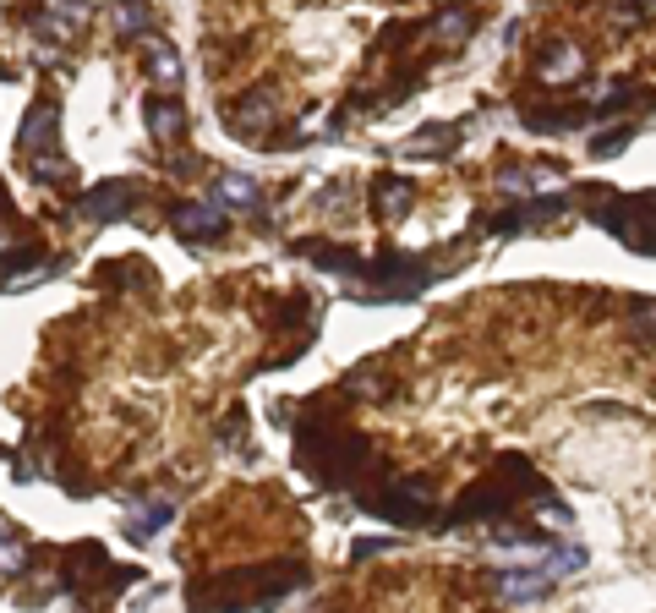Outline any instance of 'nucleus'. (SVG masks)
Instances as JSON below:
<instances>
[{
	"label": "nucleus",
	"mask_w": 656,
	"mask_h": 613,
	"mask_svg": "<svg viewBox=\"0 0 656 613\" xmlns=\"http://www.w3.org/2000/svg\"><path fill=\"white\" fill-rule=\"evenodd\" d=\"M296 438H301L296 444L301 466H307L323 488H345V482H361L367 471H378L372 444L367 438H356L350 427H339V422H307Z\"/></svg>",
	"instance_id": "nucleus-1"
},
{
	"label": "nucleus",
	"mask_w": 656,
	"mask_h": 613,
	"mask_svg": "<svg viewBox=\"0 0 656 613\" xmlns=\"http://www.w3.org/2000/svg\"><path fill=\"white\" fill-rule=\"evenodd\" d=\"M307 586V564H263V570H230L208 586H192V603L203 608H268Z\"/></svg>",
	"instance_id": "nucleus-2"
},
{
	"label": "nucleus",
	"mask_w": 656,
	"mask_h": 613,
	"mask_svg": "<svg viewBox=\"0 0 656 613\" xmlns=\"http://www.w3.org/2000/svg\"><path fill=\"white\" fill-rule=\"evenodd\" d=\"M525 499H547V482L531 471V460L509 455L492 477H482L460 504H454L449 526H465V520H503L514 504H525Z\"/></svg>",
	"instance_id": "nucleus-3"
},
{
	"label": "nucleus",
	"mask_w": 656,
	"mask_h": 613,
	"mask_svg": "<svg viewBox=\"0 0 656 613\" xmlns=\"http://www.w3.org/2000/svg\"><path fill=\"white\" fill-rule=\"evenodd\" d=\"M361 510L394 520V526H421V520H432V488L427 482H394V488H383V493H367Z\"/></svg>",
	"instance_id": "nucleus-4"
},
{
	"label": "nucleus",
	"mask_w": 656,
	"mask_h": 613,
	"mask_svg": "<svg viewBox=\"0 0 656 613\" xmlns=\"http://www.w3.org/2000/svg\"><path fill=\"white\" fill-rule=\"evenodd\" d=\"M132 208H137V187H132V181H104V187H93L88 198L77 203V219H82V225H121Z\"/></svg>",
	"instance_id": "nucleus-5"
},
{
	"label": "nucleus",
	"mask_w": 656,
	"mask_h": 613,
	"mask_svg": "<svg viewBox=\"0 0 656 613\" xmlns=\"http://www.w3.org/2000/svg\"><path fill=\"white\" fill-rule=\"evenodd\" d=\"M225 121H230L236 137H246V143H263V137L274 132V121H279V104H274V94H246L241 104L225 110Z\"/></svg>",
	"instance_id": "nucleus-6"
},
{
	"label": "nucleus",
	"mask_w": 656,
	"mask_h": 613,
	"mask_svg": "<svg viewBox=\"0 0 656 613\" xmlns=\"http://www.w3.org/2000/svg\"><path fill=\"white\" fill-rule=\"evenodd\" d=\"M55 126H61V110H55V99H39V104H28V115H22V137H17L22 159H33V154H50V148H55Z\"/></svg>",
	"instance_id": "nucleus-7"
},
{
	"label": "nucleus",
	"mask_w": 656,
	"mask_h": 613,
	"mask_svg": "<svg viewBox=\"0 0 656 613\" xmlns=\"http://www.w3.org/2000/svg\"><path fill=\"white\" fill-rule=\"evenodd\" d=\"M170 225L181 230L186 241H219L230 230V219H225V208L219 203H181L170 214Z\"/></svg>",
	"instance_id": "nucleus-8"
},
{
	"label": "nucleus",
	"mask_w": 656,
	"mask_h": 613,
	"mask_svg": "<svg viewBox=\"0 0 656 613\" xmlns=\"http://www.w3.org/2000/svg\"><path fill=\"white\" fill-rule=\"evenodd\" d=\"M536 219H564V198H531V203L509 208V214H492L487 230H492V236H514V230L536 225Z\"/></svg>",
	"instance_id": "nucleus-9"
},
{
	"label": "nucleus",
	"mask_w": 656,
	"mask_h": 613,
	"mask_svg": "<svg viewBox=\"0 0 656 613\" xmlns=\"http://www.w3.org/2000/svg\"><path fill=\"white\" fill-rule=\"evenodd\" d=\"M492 592H498L503 603H531V597L553 592V570H498Z\"/></svg>",
	"instance_id": "nucleus-10"
},
{
	"label": "nucleus",
	"mask_w": 656,
	"mask_h": 613,
	"mask_svg": "<svg viewBox=\"0 0 656 613\" xmlns=\"http://www.w3.org/2000/svg\"><path fill=\"white\" fill-rule=\"evenodd\" d=\"M416 203V181H400V176H372V208H378V219H400L405 208Z\"/></svg>",
	"instance_id": "nucleus-11"
},
{
	"label": "nucleus",
	"mask_w": 656,
	"mask_h": 613,
	"mask_svg": "<svg viewBox=\"0 0 656 613\" xmlns=\"http://www.w3.org/2000/svg\"><path fill=\"white\" fill-rule=\"evenodd\" d=\"M143 121H148V132H154L159 143H181V132H186V110H181L170 94H154V99H148Z\"/></svg>",
	"instance_id": "nucleus-12"
},
{
	"label": "nucleus",
	"mask_w": 656,
	"mask_h": 613,
	"mask_svg": "<svg viewBox=\"0 0 656 613\" xmlns=\"http://www.w3.org/2000/svg\"><path fill=\"white\" fill-rule=\"evenodd\" d=\"M143 66H148V77L164 88V94H175L181 88V55H175V44H164V39H148V50H143Z\"/></svg>",
	"instance_id": "nucleus-13"
},
{
	"label": "nucleus",
	"mask_w": 656,
	"mask_h": 613,
	"mask_svg": "<svg viewBox=\"0 0 656 613\" xmlns=\"http://www.w3.org/2000/svg\"><path fill=\"white\" fill-rule=\"evenodd\" d=\"M454 143H460V126L432 121V126H421V132L405 143V154H416V159H438V154H449Z\"/></svg>",
	"instance_id": "nucleus-14"
},
{
	"label": "nucleus",
	"mask_w": 656,
	"mask_h": 613,
	"mask_svg": "<svg viewBox=\"0 0 656 613\" xmlns=\"http://www.w3.org/2000/svg\"><path fill=\"white\" fill-rule=\"evenodd\" d=\"M585 121H591V104H574V110H525L531 132H574Z\"/></svg>",
	"instance_id": "nucleus-15"
},
{
	"label": "nucleus",
	"mask_w": 656,
	"mask_h": 613,
	"mask_svg": "<svg viewBox=\"0 0 656 613\" xmlns=\"http://www.w3.org/2000/svg\"><path fill=\"white\" fill-rule=\"evenodd\" d=\"M110 17H115V33H143V28H154V6L148 0H121V6H110Z\"/></svg>",
	"instance_id": "nucleus-16"
},
{
	"label": "nucleus",
	"mask_w": 656,
	"mask_h": 613,
	"mask_svg": "<svg viewBox=\"0 0 656 613\" xmlns=\"http://www.w3.org/2000/svg\"><path fill=\"white\" fill-rule=\"evenodd\" d=\"M629 104H646V88H640V83H618L602 104H591V121H607V115L629 110Z\"/></svg>",
	"instance_id": "nucleus-17"
},
{
	"label": "nucleus",
	"mask_w": 656,
	"mask_h": 613,
	"mask_svg": "<svg viewBox=\"0 0 656 613\" xmlns=\"http://www.w3.org/2000/svg\"><path fill=\"white\" fill-rule=\"evenodd\" d=\"M219 198L241 203V208H257V203H263V192H257L252 176H236V170H230V176H219Z\"/></svg>",
	"instance_id": "nucleus-18"
},
{
	"label": "nucleus",
	"mask_w": 656,
	"mask_h": 613,
	"mask_svg": "<svg viewBox=\"0 0 656 613\" xmlns=\"http://www.w3.org/2000/svg\"><path fill=\"white\" fill-rule=\"evenodd\" d=\"M580 66H585V55L574 50V44H558V55H547V61H542V77H547V83H564V77H574Z\"/></svg>",
	"instance_id": "nucleus-19"
},
{
	"label": "nucleus",
	"mask_w": 656,
	"mask_h": 613,
	"mask_svg": "<svg viewBox=\"0 0 656 613\" xmlns=\"http://www.w3.org/2000/svg\"><path fill=\"white\" fill-rule=\"evenodd\" d=\"M28 170L44 181V187H61V181H72V170H66V159H55V154H33V159H28Z\"/></svg>",
	"instance_id": "nucleus-20"
},
{
	"label": "nucleus",
	"mask_w": 656,
	"mask_h": 613,
	"mask_svg": "<svg viewBox=\"0 0 656 613\" xmlns=\"http://www.w3.org/2000/svg\"><path fill=\"white\" fill-rule=\"evenodd\" d=\"M476 28V11H460V6H449L438 17V39H465V33Z\"/></svg>",
	"instance_id": "nucleus-21"
},
{
	"label": "nucleus",
	"mask_w": 656,
	"mask_h": 613,
	"mask_svg": "<svg viewBox=\"0 0 656 613\" xmlns=\"http://www.w3.org/2000/svg\"><path fill=\"white\" fill-rule=\"evenodd\" d=\"M629 329L646 334V340H656V302H651V296H640V302L629 307Z\"/></svg>",
	"instance_id": "nucleus-22"
},
{
	"label": "nucleus",
	"mask_w": 656,
	"mask_h": 613,
	"mask_svg": "<svg viewBox=\"0 0 656 613\" xmlns=\"http://www.w3.org/2000/svg\"><path fill=\"white\" fill-rule=\"evenodd\" d=\"M629 137H635L629 126H613L607 137H596V143H591V154L596 159H613V154H624V148H629Z\"/></svg>",
	"instance_id": "nucleus-23"
},
{
	"label": "nucleus",
	"mask_w": 656,
	"mask_h": 613,
	"mask_svg": "<svg viewBox=\"0 0 656 613\" xmlns=\"http://www.w3.org/2000/svg\"><path fill=\"white\" fill-rule=\"evenodd\" d=\"M104 269H110V280H115V285H148V280H143V274H137V269H143V263H137V258H121V263H104Z\"/></svg>",
	"instance_id": "nucleus-24"
},
{
	"label": "nucleus",
	"mask_w": 656,
	"mask_h": 613,
	"mask_svg": "<svg viewBox=\"0 0 656 613\" xmlns=\"http://www.w3.org/2000/svg\"><path fill=\"white\" fill-rule=\"evenodd\" d=\"M164 520H170V504H154V510H148L143 520H132V537H154Z\"/></svg>",
	"instance_id": "nucleus-25"
},
{
	"label": "nucleus",
	"mask_w": 656,
	"mask_h": 613,
	"mask_svg": "<svg viewBox=\"0 0 656 613\" xmlns=\"http://www.w3.org/2000/svg\"><path fill=\"white\" fill-rule=\"evenodd\" d=\"M219 438H225V444L246 438V411H230V416H225V427H219Z\"/></svg>",
	"instance_id": "nucleus-26"
}]
</instances>
